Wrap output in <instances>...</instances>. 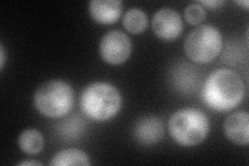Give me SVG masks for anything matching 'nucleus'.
Returning a JSON list of instances; mask_svg holds the SVG:
<instances>
[{
    "label": "nucleus",
    "mask_w": 249,
    "mask_h": 166,
    "mask_svg": "<svg viewBox=\"0 0 249 166\" xmlns=\"http://www.w3.org/2000/svg\"><path fill=\"white\" fill-rule=\"evenodd\" d=\"M18 145L22 152L28 155H36L43 151L45 141L40 131L36 129H27L20 134Z\"/></svg>",
    "instance_id": "nucleus-11"
},
{
    "label": "nucleus",
    "mask_w": 249,
    "mask_h": 166,
    "mask_svg": "<svg viewBox=\"0 0 249 166\" xmlns=\"http://www.w3.org/2000/svg\"><path fill=\"white\" fill-rule=\"evenodd\" d=\"M80 105L84 114L97 122L111 120L122 107V96L114 85L93 82L81 93Z\"/></svg>",
    "instance_id": "nucleus-2"
},
{
    "label": "nucleus",
    "mask_w": 249,
    "mask_h": 166,
    "mask_svg": "<svg viewBox=\"0 0 249 166\" xmlns=\"http://www.w3.org/2000/svg\"><path fill=\"white\" fill-rule=\"evenodd\" d=\"M201 6H206L208 7V9L210 10H215V9H218V7L221 6L224 1H221V0H202V1L198 2Z\"/></svg>",
    "instance_id": "nucleus-16"
},
{
    "label": "nucleus",
    "mask_w": 249,
    "mask_h": 166,
    "mask_svg": "<svg viewBox=\"0 0 249 166\" xmlns=\"http://www.w3.org/2000/svg\"><path fill=\"white\" fill-rule=\"evenodd\" d=\"M0 52H1V70L3 69L4 66V61H5V56H4V49L3 47L1 46V48H0Z\"/></svg>",
    "instance_id": "nucleus-19"
},
{
    "label": "nucleus",
    "mask_w": 249,
    "mask_h": 166,
    "mask_svg": "<svg viewBox=\"0 0 249 166\" xmlns=\"http://www.w3.org/2000/svg\"><path fill=\"white\" fill-rule=\"evenodd\" d=\"M132 44L129 37L119 30L107 33L100 42L101 57L109 65H122L130 57Z\"/></svg>",
    "instance_id": "nucleus-6"
},
{
    "label": "nucleus",
    "mask_w": 249,
    "mask_h": 166,
    "mask_svg": "<svg viewBox=\"0 0 249 166\" xmlns=\"http://www.w3.org/2000/svg\"><path fill=\"white\" fill-rule=\"evenodd\" d=\"M75 94L72 86L62 80H50L43 83L35 93V106L41 114L58 118L71 111Z\"/></svg>",
    "instance_id": "nucleus-4"
},
{
    "label": "nucleus",
    "mask_w": 249,
    "mask_h": 166,
    "mask_svg": "<svg viewBox=\"0 0 249 166\" xmlns=\"http://www.w3.org/2000/svg\"><path fill=\"white\" fill-rule=\"evenodd\" d=\"M20 166H27V165H42V163L36 161H22L19 163Z\"/></svg>",
    "instance_id": "nucleus-17"
},
{
    "label": "nucleus",
    "mask_w": 249,
    "mask_h": 166,
    "mask_svg": "<svg viewBox=\"0 0 249 166\" xmlns=\"http://www.w3.org/2000/svg\"><path fill=\"white\" fill-rule=\"evenodd\" d=\"M164 128L159 117L145 116L139 120L134 127V136L140 144L151 146L157 144L163 137Z\"/></svg>",
    "instance_id": "nucleus-10"
},
{
    "label": "nucleus",
    "mask_w": 249,
    "mask_h": 166,
    "mask_svg": "<svg viewBox=\"0 0 249 166\" xmlns=\"http://www.w3.org/2000/svg\"><path fill=\"white\" fill-rule=\"evenodd\" d=\"M152 28L156 37L163 41H173L182 34L183 20L178 12L164 7L154 15Z\"/></svg>",
    "instance_id": "nucleus-7"
},
{
    "label": "nucleus",
    "mask_w": 249,
    "mask_h": 166,
    "mask_svg": "<svg viewBox=\"0 0 249 166\" xmlns=\"http://www.w3.org/2000/svg\"><path fill=\"white\" fill-rule=\"evenodd\" d=\"M89 158L84 152L77 148H69L60 151L53 156L50 161L52 166H67V165H89Z\"/></svg>",
    "instance_id": "nucleus-12"
},
{
    "label": "nucleus",
    "mask_w": 249,
    "mask_h": 166,
    "mask_svg": "<svg viewBox=\"0 0 249 166\" xmlns=\"http://www.w3.org/2000/svg\"><path fill=\"white\" fill-rule=\"evenodd\" d=\"M222 44L219 30L212 25H201L193 29L187 37L184 49L192 61L208 64L218 56Z\"/></svg>",
    "instance_id": "nucleus-5"
},
{
    "label": "nucleus",
    "mask_w": 249,
    "mask_h": 166,
    "mask_svg": "<svg viewBox=\"0 0 249 166\" xmlns=\"http://www.w3.org/2000/svg\"><path fill=\"white\" fill-rule=\"evenodd\" d=\"M185 19L191 25H198L206 18L205 7L201 6L199 3L189 4L185 9L184 12Z\"/></svg>",
    "instance_id": "nucleus-14"
},
{
    "label": "nucleus",
    "mask_w": 249,
    "mask_h": 166,
    "mask_svg": "<svg viewBox=\"0 0 249 166\" xmlns=\"http://www.w3.org/2000/svg\"><path fill=\"white\" fill-rule=\"evenodd\" d=\"M236 3H237V4H239V5H241V6H243L246 11H248L249 2L247 1V0H243V1H236Z\"/></svg>",
    "instance_id": "nucleus-18"
},
{
    "label": "nucleus",
    "mask_w": 249,
    "mask_h": 166,
    "mask_svg": "<svg viewBox=\"0 0 249 166\" xmlns=\"http://www.w3.org/2000/svg\"><path fill=\"white\" fill-rule=\"evenodd\" d=\"M149 24L147 16L143 11L140 9H130L124 14V26L129 33L138 35L145 30Z\"/></svg>",
    "instance_id": "nucleus-13"
},
{
    "label": "nucleus",
    "mask_w": 249,
    "mask_h": 166,
    "mask_svg": "<svg viewBox=\"0 0 249 166\" xmlns=\"http://www.w3.org/2000/svg\"><path fill=\"white\" fill-rule=\"evenodd\" d=\"M90 17L100 24H112L123 13L120 0H92L89 4Z\"/></svg>",
    "instance_id": "nucleus-9"
},
{
    "label": "nucleus",
    "mask_w": 249,
    "mask_h": 166,
    "mask_svg": "<svg viewBox=\"0 0 249 166\" xmlns=\"http://www.w3.org/2000/svg\"><path fill=\"white\" fill-rule=\"evenodd\" d=\"M71 120L65 121L64 123H61L59 126V133L61 134L62 136L68 139L71 138H76L78 135H79L80 132L82 130L80 129H74V127H78V126H82L84 125V122H82V120L80 117H73V126H71Z\"/></svg>",
    "instance_id": "nucleus-15"
},
{
    "label": "nucleus",
    "mask_w": 249,
    "mask_h": 166,
    "mask_svg": "<svg viewBox=\"0 0 249 166\" xmlns=\"http://www.w3.org/2000/svg\"><path fill=\"white\" fill-rule=\"evenodd\" d=\"M224 133L231 142L239 146H247L249 142V114L238 111L227 117L224 122Z\"/></svg>",
    "instance_id": "nucleus-8"
},
{
    "label": "nucleus",
    "mask_w": 249,
    "mask_h": 166,
    "mask_svg": "<svg viewBox=\"0 0 249 166\" xmlns=\"http://www.w3.org/2000/svg\"><path fill=\"white\" fill-rule=\"evenodd\" d=\"M244 92V83L236 72L219 69L208 77L202 90V99L207 106L216 111H230L242 102Z\"/></svg>",
    "instance_id": "nucleus-1"
},
{
    "label": "nucleus",
    "mask_w": 249,
    "mask_h": 166,
    "mask_svg": "<svg viewBox=\"0 0 249 166\" xmlns=\"http://www.w3.org/2000/svg\"><path fill=\"white\" fill-rule=\"evenodd\" d=\"M168 131L178 145L193 147L206 139L210 131V122L200 110L185 108L170 116Z\"/></svg>",
    "instance_id": "nucleus-3"
}]
</instances>
